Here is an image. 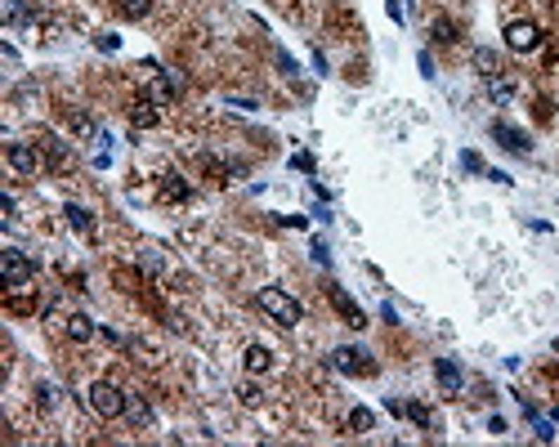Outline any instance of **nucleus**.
<instances>
[{
	"mask_svg": "<svg viewBox=\"0 0 559 447\" xmlns=\"http://www.w3.org/2000/svg\"><path fill=\"white\" fill-rule=\"evenodd\" d=\"M5 156H9V166H14L18 175H36V171H41V148H36V143H9Z\"/></svg>",
	"mask_w": 559,
	"mask_h": 447,
	"instance_id": "obj_6",
	"label": "nucleus"
},
{
	"mask_svg": "<svg viewBox=\"0 0 559 447\" xmlns=\"http://www.w3.org/2000/svg\"><path fill=\"white\" fill-rule=\"evenodd\" d=\"M228 107H242V112H255V107H260V103H255V99H228Z\"/></svg>",
	"mask_w": 559,
	"mask_h": 447,
	"instance_id": "obj_31",
	"label": "nucleus"
},
{
	"mask_svg": "<svg viewBox=\"0 0 559 447\" xmlns=\"http://www.w3.org/2000/svg\"><path fill=\"white\" fill-rule=\"evenodd\" d=\"M403 416L412 420V425H421V429H430V425H434V416H430V412H425V407H421V403H407V407H403Z\"/></svg>",
	"mask_w": 559,
	"mask_h": 447,
	"instance_id": "obj_21",
	"label": "nucleus"
},
{
	"mask_svg": "<svg viewBox=\"0 0 559 447\" xmlns=\"http://www.w3.org/2000/svg\"><path fill=\"white\" fill-rule=\"evenodd\" d=\"M461 166H466V171H475V175H479V171H488L479 152H461Z\"/></svg>",
	"mask_w": 559,
	"mask_h": 447,
	"instance_id": "obj_25",
	"label": "nucleus"
},
{
	"mask_svg": "<svg viewBox=\"0 0 559 447\" xmlns=\"http://www.w3.org/2000/svg\"><path fill=\"white\" fill-rule=\"evenodd\" d=\"M532 425H537V439H546V443H551V439H555V429H551V420H541V416H532Z\"/></svg>",
	"mask_w": 559,
	"mask_h": 447,
	"instance_id": "obj_29",
	"label": "nucleus"
},
{
	"mask_svg": "<svg viewBox=\"0 0 559 447\" xmlns=\"http://www.w3.org/2000/svg\"><path fill=\"white\" fill-rule=\"evenodd\" d=\"M376 425V416L367 412V407H354V412H349V429H354V434H367Z\"/></svg>",
	"mask_w": 559,
	"mask_h": 447,
	"instance_id": "obj_20",
	"label": "nucleus"
},
{
	"mask_svg": "<svg viewBox=\"0 0 559 447\" xmlns=\"http://www.w3.org/2000/svg\"><path fill=\"white\" fill-rule=\"evenodd\" d=\"M506 45L515 54H532L541 45V27H537V22H524V18L510 22V27H506Z\"/></svg>",
	"mask_w": 559,
	"mask_h": 447,
	"instance_id": "obj_5",
	"label": "nucleus"
},
{
	"mask_svg": "<svg viewBox=\"0 0 559 447\" xmlns=\"http://www.w3.org/2000/svg\"><path fill=\"white\" fill-rule=\"evenodd\" d=\"M327 295H331V305L340 309V318H345L349 327H367V313H362V309H358L345 291H340V286H327Z\"/></svg>",
	"mask_w": 559,
	"mask_h": 447,
	"instance_id": "obj_8",
	"label": "nucleus"
},
{
	"mask_svg": "<svg viewBox=\"0 0 559 447\" xmlns=\"http://www.w3.org/2000/svg\"><path fill=\"white\" fill-rule=\"evenodd\" d=\"M148 9H152V0H121V14L126 18H148Z\"/></svg>",
	"mask_w": 559,
	"mask_h": 447,
	"instance_id": "obj_22",
	"label": "nucleus"
},
{
	"mask_svg": "<svg viewBox=\"0 0 559 447\" xmlns=\"http://www.w3.org/2000/svg\"><path fill=\"white\" fill-rule=\"evenodd\" d=\"M63 215H67V224L77 228V233H90V228H94V215L85 211V206H67Z\"/></svg>",
	"mask_w": 559,
	"mask_h": 447,
	"instance_id": "obj_17",
	"label": "nucleus"
},
{
	"mask_svg": "<svg viewBox=\"0 0 559 447\" xmlns=\"http://www.w3.org/2000/svg\"><path fill=\"white\" fill-rule=\"evenodd\" d=\"M94 45H99V50H117V45H121V36H112V32H103V36H94Z\"/></svg>",
	"mask_w": 559,
	"mask_h": 447,
	"instance_id": "obj_27",
	"label": "nucleus"
},
{
	"mask_svg": "<svg viewBox=\"0 0 559 447\" xmlns=\"http://www.w3.org/2000/svg\"><path fill=\"white\" fill-rule=\"evenodd\" d=\"M90 407L103 420H117V416H126V394H121L112 380H94L90 385Z\"/></svg>",
	"mask_w": 559,
	"mask_h": 447,
	"instance_id": "obj_3",
	"label": "nucleus"
},
{
	"mask_svg": "<svg viewBox=\"0 0 559 447\" xmlns=\"http://www.w3.org/2000/svg\"><path fill=\"white\" fill-rule=\"evenodd\" d=\"M188 192H192V188H188L179 175H166V179H162V197H166V201H188Z\"/></svg>",
	"mask_w": 559,
	"mask_h": 447,
	"instance_id": "obj_13",
	"label": "nucleus"
},
{
	"mask_svg": "<svg viewBox=\"0 0 559 447\" xmlns=\"http://www.w3.org/2000/svg\"><path fill=\"white\" fill-rule=\"evenodd\" d=\"M36 398H41V407H54V385H41Z\"/></svg>",
	"mask_w": 559,
	"mask_h": 447,
	"instance_id": "obj_30",
	"label": "nucleus"
},
{
	"mask_svg": "<svg viewBox=\"0 0 559 447\" xmlns=\"http://www.w3.org/2000/svg\"><path fill=\"white\" fill-rule=\"evenodd\" d=\"M237 403H246V407H255L260 403V389H255V385L246 380V385H237Z\"/></svg>",
	"mask_w": 559,
	"mask_h": 447,
	"instance_id": "obj_24",
	"label": "nucleus"
},
{
	"mask_svg": "<svg viewBox=\"0 0 559 447\" xmlns=\"http://www.w3.org/2000/svg\"><path fill=\"white\" fill-rule=\"evenodd\" d=\"M331 367H336V371H345V376H371L376 362L362 354V349H354V345H340L336 354H331Z\"/></svg>",
	"mask_w": 559,
	"mask_h": 447,
	"instance_id": "obj_4",
	"label": "nucleus"
},
{
	"mask_svg": "<svg viewBox=\"0 0 559 447\" xmlns=\"http://www.w3.org/2000/svg\"><path fill=\"white\" fill-rule=\"evenodd\" d=\"M126 416L135 420V425H148V420H152L148 403H143V398H135V394H126Z\"/></svg>",
	"mask_w": 559,
	"mask_h": 447,
	"instance_id": "obj_16",
	"label": "nucleus"
},
{
	"mask_svg": "<svg viewBox=\"0 0 559 447\" xmlns=\"http://www.w3.org/2000/svg\"><path fill=\"white\" fill-rule=\"evenodd\" d=\"M67 335H72L77 345H85V340L94 335V322L85 318V313H72V318H67Z\"/></svg>",
	"mask_w": 559,
	"mask_h": 447,
	"instance_id": "obj_12",
	"label": "nucleus"
},
{
	"mask_svg": "<svg viewBox=\"0 0 559 447\" xmlns=\"http://www.w3.org/2000/svg\"><path fill=\"white\" fill-rule=\"evenodd\" d=\"M488 94H492V103H510L515 99V81L510 76H488Z\"/></svg>",
	"mask_w": 559,
	"mask_h": 447,
	"instance_id": "obj_14",
	"label": "nucleus"
},
{
	"mask_svg": "<svg viewBox=\"0 0 559 447\" xmlns=\"http://www.w3.org/2000/svg\"><path fill=\"white\" fill-rule=\"evenodd\" d=\"M456 22L452 18H434V41H443V45H456Z\"/></svg>",
	"mask_w": 559,
	"mask_h": 447,
	"instance_id": "obj_19",
	"label": "nucleus"
},
{
	"mask_svg": "<svg viewBox=\"0 0 559 447\" xmlns=\"http://www.w3.org/2000/svg\"><path fill=\"white\" fill-rule=\"evenodd\" d=\"M179 86H184V81H179V72H157V76L148 81V99L152 103H170L179 94Z\"/></svg>",
	"mask_w": 559,
	"mask_h": 447,
	"instance_id": "obj_7",
	"label": "nucleus"
},
{
	"mask_svg": "<svg viewBox=\"0 0 559 447\" xmlns=\"http://www.w3.org/2000/svg\"><path fill=\"white\" fill-rule=\"evenodd\" d=\"M45 152H50V161H54V166H63V161H67V148H63L58 139H45Z\"/></svg>",
	"mask_w": 559,
	"mask_h": 447,
	"instance_id": "obj_23",
	"label": "nucleus"
},
{
	"mask_svg": "<svg viewBox=\"0 0 559 447\" xmlns=\"http://www.w3.org/2000/svg\"><path fill=\"white\" fill-rule=\"evenodd\" d=\"M434 376H439L443 394H461V367H456L452 358H439V362H434Z\"/></svg>",
	"mask_w": 559,
	"mask_h": 447,
	"instance_id": "obj_10",
	"label": "nucleus"
},
{
	"mask_svg": "<svg viewBox=\"0 0 559 447\" xmlns=\"http://www.w3.org/2000/svg\"><path fill=\"white\" fill-rule=\"evenodd\" d=\"M291 166H296V171H305V175H309V171H313V156H309V152H296V156H291Z\"/></svg>",
	"mask_w": 559,
	"mask_h": 447,
	"instance_id": "obj_28",
	"label": "nucleus"
},
{
	"mask_svg": "<svg viewBox=\"0 0 559 447\" xmlns=\"http://www.w3.org/2000/svg\"><path fill=\"white\" fill-rule=\"evenodd\" d=\"M492 135H496V143H501V148H510V152H519V156H524V152L532 148V143H528V135H524V130H515V126H506V121H496V126H492Z\"/></svg>",
	"mask_w": 559,
	"mask_h": 447,
	"instance_id": "obj_9",
	"label": "nucleus"
},
{
	"mask_svg": "<svg viewBox=\"0 0 559 447\" xmlns=\"http://www.w3.org/2000/svg\"><path fill=\"white\" fill-rule=\"evenodd\" d=\"M139 264H143L148 273H162V255H157V251H143V255H139Z\"/></svg>",
	"mask_w": 559,
	"mask_h": 447,
	"instance_id": "obj_26",
	"label": "nucleus"
},
{
	"mask_svg": "<svg viewBox=\"0 0 559 447\" xmlns=\"http://www.w3.org/2000/svg\"><path fill=\"white\" fill-rule=\"evenodd\" d=\"M475 67H479V76L488 81V76H496V67H501V58H496V50H475Z\"/></svg>",
	"mask_w": 559,
	"mask_h": 447,
	"instance_id": "obj_15",
	"label": "nucleus"
},
{
	"mask_svg": "<svg viewBox=\"0 0 559 447\" xmlns=\"http://www.w3.org/2000/svg\"><path fill=\"white\" fill-rule=\"evenodd\" d=\"M255 305H260L269 318L277 322V327H296L300 318H305V309H300V300H291L282 286H264L260 295H255Z\"/></svg>",
	"mask_w": 559,
	"mask_h": 447,
	"instance_id": "obj_1",
	"label": "nucleus"
},
{
	"mask_svg": "<svg viewBox=\"0 0 559 447\" xmlns=\"http://www.w3.org/2000/svg\"><path fill=\"white\" fill-rule=\"evenodd\" d=\"M32 277H36V260H27L22 251H5V255H0V282H5L9 291H22Z\"/></svg>",
	"mask_w": 559,
	"mask_h": 447,
	"instance_id": "obj_2",
	"label": "nucleus"
},
{
	"mask_svg": "<svg viewBox=\"0 0 559 447\" xmlns=\"http://www.w3.org/2000/svg\"><path fill=\"white\" fill-rule=\"evenodd\" d=\"M242 367H246L251 376H260V371H269V367H273V354H269L264 345H251L246 354H242Z\"/></svg>",
	"mask_w": 559,
	"mask_h": 447,
	"instance_id": "obj_11",
	"label": "nucleus"
},
{
	"mask_svg": "<svg viewBox=\"0 0 559 447\" xmlns=\"http://www.w3.org/2000/svg\"><path fill=\"white\" fill-rule=\"evenodd\" d=\"M130 121H135L139 130H152V126H157V107H152V103H135V112H130Z\"/></svg>",
	"mask_w": 559,
	"mask_h": 447,
	"instance_id": "obj_18",
	"label": "nucleus"
}]
</instances>
